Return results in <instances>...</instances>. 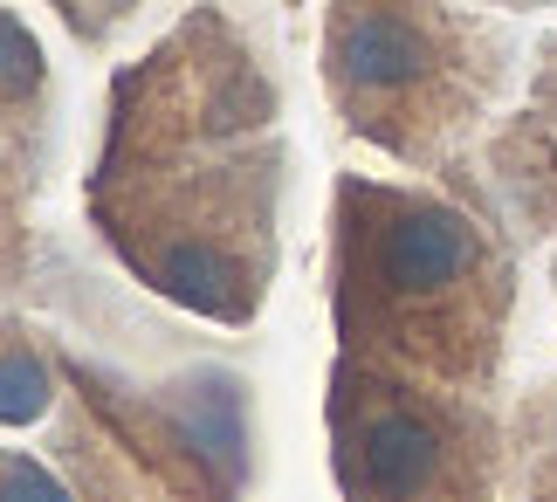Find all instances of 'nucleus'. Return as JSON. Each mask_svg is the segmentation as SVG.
<instances>
[{
	"instance_id": "obj_1",
	"label": "nucleus",
	"mask_w": 557,
	"mask_h": 502,
	"mask_svg": "<svg viewBox=\"0 0 557 502\" xmlns=\"http://www.w3.org/2000/svg\"><path fill=\"white\" fill-rule=\"evenodd\" d=\"M289 97L227 0H193L111 70L83 221L132 290L213 331H255L283 276Z\"/></svg>"
},
{
	"instance_id": "obj_2",
	"label": "nucleus",
	"mask_w": 557,
	"mask_h": 502,
	"mask_svg": "<svg viewBox=\"0 0 557 502\" xmlns=\"http://www.w3.org/2000/svg\"><path fill=\"white\" fill-rule=\"evenodd\" d=\"M324 296L345 358L503 400L523 261L503 213L434 180L337 172Z\"/></svg>"
},
{
	"instance_id": "obj_3",
	"label": "nucleus",
	"mask_w": 557,
	"mask_h": 502,
	"mask_svg": "<svg viewBox=\"0 0 557 502\" xmlns=\"http://www.w3.org/2000/svg\"><path fill=\"white\" fill-rule=\"evenodd\" d=\"M517 70V35L482 0H324L317 76L337 131L488 213L482 145Z\"/></svg>"
},
{
	"instance_id": "obj_4",
	"label": "nucleus",
	"mask_w": 557,
	"mask_h": 502,
	"mask_svg": "<svg viewBox=\"0 0 557 502\" xmlns=\"http://www.w3.org/2000/svg\"><path fill=\"white\" fill-rule=\"evenodd\" d=\"M62 392L41 420V454L76 502H248L255 385L221 358L138 372L55 338Z\"/></svg>"
},
{
	"instance_id": "obj_5",
	"label": "nucleus",
	"mask_w": 557,
	"mask_h": 502,
	"mask_svg": "<svg viewBox=\"0 0 557 502\" xmlns=\"http://www.w3.org/2000/svg\"><path fill=\"white\" fill-rule=\"evenodd\" d=\"M324 441L337 502H503L509 406L331 352Z\"/></svg>"
},
{
	"instance_id": "obj_6",
	"label": "nucleus",
	"mask_w": 557,
	"mask_h": 502,
	"mask_svg": "<svg viewBox=\"0 0 557 502\" xmlns=\"http://www.w3.org/2000/svg\"><path fill=\"white\" fill-rule=\"evenodd\" d=\"M41 186L49 180L0 138V310L62 317L83 331H124V303L111 296V282L76 269L70 248L41 221Z\"/></svg>"
},
{
	"instance_id": "obj_7",
	"label": "nucleus",
	"mask_w": 557,
	"mask_h": 502,
	"mask_svg": "<svg viewBox=\"0 0 557 502\" xmlns=\"http://www.w3.org/2000/svg\"><path fill=\"white\" fill-rule=\"evenodd\" d=\"M482 180L503 221L523 242L550 248V296H557V131L537 111L503 118L482 145Z\"/></svg>"
},
{
	"instance_id": "obj_8",
	"label": "nucleus",
	"mask_w": 557,
	"mask_h": 502,
	"mask_svg": "<svg viewBox=\"0 0 557 502\" xmlns=\"http://www.w3.org/2000/svg\"><path fill=\"white\" fill-rule=\"evenodd\" d=\"M0 138L28 159L41 180L55 172V138H62V97L41 35L0 0Z\"/></svg>"
},
{
	"instance_id": "obj_9",
	"label": "nucleus",
	"mask_w": 557,
	"mask_h": 502,
	"mask_svg": "<svg viewBox=\"0 0 557 502\" xmlns=\"http://www.w3.org/2000/svg\"><path fill=\"white\" fill-rule=\"evenodd\" d=\"M503 502H557V379L509 400V468Z\"/></svg>"
},
{
	"instance_id": "obj_10",
	"label": "nucleus",
	"mask_w": 557,
	"mask_h": 502,
	"mask_svg": "<svg viewBox=\"0 0 557 502\" xmlns=\"http://www.w3.org/2000/svg\"><path fill=\"white\" fill-rule=\"evenodd\" d=\"M0 502H76V489L41 448H14V433H0Z\"/></svg>"
},
{
	"instance_id": "obj_11",
	"label": "nucleus",
	"mask_w": 557,
	"mask_h": 502,
	"mask_svg": "<svg viewBox=\"0 0 557 502\" xmlns=\"http://www.w3.org/2000/svg\"><path fill=\"white\" fill-rule=\"evenodd\" d=\"M41 8H49L62 28L83 41V49H111V41L132 28V21L152 8V0H41Z\"/></svg>"
},
{
	"instance_id": "obj_12",
	"label": "nucleus",
	"mask_w": 557,
	"mask_h": 502,
	"mask_svg": "<svg viewBox=\"0 0 557 502\" xmlns=\"http://www.w3.org/2000/svg\"><path fill=\"white\" fill-rule=\"evenodd\" d=\"M523 97H530V111L557 131V28L537 41V56H530V90Z\"/></svg>"
},
{
	"instance_id": "obj_13",
	"label": "nucleus",
	"mask_w": 557,
	"mask_h": 502,
	"mask_svg": "<svg viewBox=\"0 0 557 502\" xmlns=\"http://www.w3.org/2000/svg\"><path fill=\"white\" fill-rule=\"evenodd\" d=\"M482 8H496V14H544V8H557V0H482Z\"/></svg>"
}]
</instances>
